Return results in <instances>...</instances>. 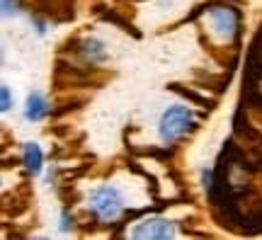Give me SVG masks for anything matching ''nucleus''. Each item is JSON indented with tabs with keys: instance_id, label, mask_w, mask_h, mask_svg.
<instances>
[{
	"instance_id": "4be33fe9",
	"label": "nucleus",
	"mask_w": 262,
	"mask_h": 240,
	"mask_svg": "<svg viewBox=\"0 0 262 240\" xmlns=\"http://www.w3.org/2000/svg\"><path fill=\"white\" fill-rule=\"evenodd\" d=\"M3 12H5V15L19 12V0H3Z\"/></svg>"
},
{
	"instance_id": "f8f14e48",
	"label": "nucleus",
	"mask_w": 262,
	"mask_h": 240,
	"mask_svg": "<svg viewBox=\"0 0 262 240\" xmlns=\"http://www.w3.org/2000/svg\"><path fill=\"white\" fill-rule=\"evenodd\" d=\"M241 104L245 110H255L262 112V93L257 83H250V80H243V90H241Z\"/></svg>"
},
{
	"instance_id": "4468645a",
	"label": "nucleus",
	"mask_w": 262,
	"mask_h": 240,
	"mask_svg": "<svg viewBox=\"0 0 262 240\" xmlns=\"http://www.w3.org/2000/svg\"><path fill=\"white\" fill-rule=\"evenodd\" d=\"M168 88H170V90H172V93L182 95L185 100L194 102V104H199V107H204L206 112L216 110V100H209V97H204V95H199V93H196V90H189V88H185V85H180V83H170Z\"/></svg>"
},
{
	"instance_id": "20e7f679",
	"label": "nucleus",
	"mask_w": 262,
	"mask_h": 240,
	"mask_svg": "<svg viewBox=\"0 0 262 240\" xmlns=\"http://www.w3.org/2000/svg\"><path fill=\"white\" fill-rule=\"evenodd\" d=\"M34 10L47 15L51 22H71L75 17V0H37Z\"/></svg>"
},
{
	"instance_id": "aec40b11",
	"label": "nucleus",
	"mask_w": 262,
	"mask_h": 240,
	"mask_svg": "<svg viewBox=\"0 0 262 240\" xmlns=\"http://www.w3.org/2000/svg\"><path fill=\"white\" fill-rule=\"evenodd\" d=\"M73 221H75V219H73V213L68 211V206H66V209H63V216H61V231L68 233V231H71V228L75 226Z\"/></svg>"
},
{
	"instance_id": "9d476101",
	"label": "nucleus",
	"mask_w": 262,
	"mask_h": 240,
	"mask_svg": "<svg viewBox=\"0 0 262 240\" xmlns=\"http://www.w3.org/2000/svg\"><path fill=\"white\" fill-rule=\"evenodd\" d=\"M134 156H146V158H156V160H160V163H165L168 165L170 160L175 158V153H178V148H175V143H168V146H148V148H129Z\"/></svg>"
},
{
	"instance_id": "f03ea898",
	"label": "nucleus",
	"mask_w": 262,
	"mask_h": 240,
	"mask_svg": "<svg viewBox=\"0 0 262 240\" xmlns=\"http://www.w3.org/2000/svg\"><path fill=\"white\" fill-rule=\"evenodd\" d=\"M90 209H95L102 219H114L124 209V199L119 194V189L102 185L97 189H93V194H90Z\"/></svg>"
},
{
	"instance_id": "dca6fc26",
	"label": "nucleus",
	"mask_w": 262,
	"mask_h": 240,
	"mask_svg": "<svg viewBox=\"0 0 262 240\" xmlns=\"http://www.w3.org/2000/svg\"><path fill=\"white\" fill-rule=\"evenodd\" d=\"M129 170L143 177V180H146V182L150 185V192H153V197H158V180H156V177L150 175V172H146V170H143V167H141L136 160H131V163H129Z\"/></svg>"
},
{
	"instance_id": "f3484780",
	"label": "nucleus",
	"mask_w": 262,
	"mask_h": 240,
	"mask_svg": "<svg viewBox=\"0 0 262 240\" xmlns=\"http://www.w3.org/2000/svg\"><path fill=\"white\" fill-rule=\"evenodd\" d=\"M80 107H83V100H78V97H75V100H68V102H63V104L54 107V110H51V117H54V119H61L63 114H68V112H75V110H80Z\"/></svg>"
},
{
	"instance_id": "9b49d317",
	"label": "nucleus",
	"mask_w": 262,
	"mask_h": 240,
	"mask_svg": "<svg viewBox=\"0 0 262 240\" xmlns=\"http://www.w3.org/2000/svg\"><path fill=\"white\" fill-rule=\"evenodd\" d=\"M22 165L27 167V172H29L32 177L41 172V167H44V153H41V148H39L37 143H25V156H22Z\"/></svg>"
},
{
	"instance_id": "412c9836",
	"label": "nucleus",
	"mask_w": 262,
	"mask_h": 240,
	"mask_svg": "<svg viewBox=\"0 0 262 240\" xmlns=\"http://www.w3.org/2000/svg\"><path fill=\"white\" fill-rule=\"evenodd\" d=\"M0 95H3V107H0V110L10 112V107H12V97H10V88H8V85H3V88H0Z\"/></svg>"
},
{
	"instance_id": "39448f33",
	"label": "nucleus",
	"mask_w": 262,
	"mask_h": 240,
	"mask_svg": "<svg viewBox=\"0 0 262 240\" xmlns=\"http://www.w3.org/2000/svg\"><path fill=\"white\" fill-rule=\"evenodd\" d=\"M233 134L235 139L245 141V146H262V131L255 129L250 119H248V110L243 104H238V110L233 114Z\"/></svg>"
},
{
	"instance_id": "1a4fd4ad",
	"label": "nucleus",
	"mask_w": 262,
	"mask_h": 240,
	"mask_svg": "<svg viewBox=\"0 0 262 240\" xmlns=\"http://www.w3.org/2000/svg\"><path fill=\"white\" fill-rule=\"evenodd\" d=\"M241 233L243 235H257V233H262V199H255L253 209L243 213Z\"/></svg>"
},
{
	"instance_id": "0eeeda50",
	"label": "nucleus",
	"mask_w": 262,
	"mask_h": 240,
	"mask_svg": "<svg viewBox=\"0 0 262 240\" xmlns=\"http://www.w3.org/2000/svg\"><path fill=\"white\" fill-rule=\"evenodd\" d=\"M78 56H83L90 66L104 63L107 61V47H104V41H100V39H83L80 47H78Z\"/></svg>"
},
{
	"instance_id": "2eb2a0df",
	"label": "nucleus",
	"mask_w": 262,
	"mask_h": 240,
	"mask_svg": "<svg viewBox=\"0 0 262 240\" xmlns=\"http://www.w3.org/2000/svg\"><path fill=\"white\" fill-rule=\"evenodd\" d=\"M231 73L233 71H228L226 75H221V78H214V75H202L196 73V78H199V85H209L211 90H216V93H224L226 88L231 85Z\"/></svg>"
},
{
	"instance_id": "6e6552de",
	"label": "nucleus",
	"mask_w": 262,
	"mask_h": 240,
	"mask_svg": "<svg viewBox=\"0 0 262 240\" xmlns=\"http://www.w3.org/2000/svg\"><path fill=\"white\" fill-rule=\"evenodd\" d=\"M93 12H95V15H97L100 19H104V22H112V25H117V27H122L124 32H126V34H131L134 39H141V32H139V29L134 27L129 19H124L122 15L117 12V10L107 8V5H97V8H95Z\"/></svg>"
},
{
	"instance_id": "7ed1b4c3",
	"label": "nucleus",
	"mask_w": 262,
	"mask_h": 240,
	"mask_svg": "<svg viewBox=\"0 0 262 240\" xmlns=\"http://www.w3.org/2000/svg\"><path fill=\"white\" fill-rule=\"evenodd\" d=\"M241 10L231 8V5H219L216 3L211 8V22H214V29H219V34L224 37H233L235 41H241Z\"/></svg>"
},
{
	"instance_id": "ddd939ff",
	"label": "nucleus",
	"mask_w": 262,
	"mask_h": 240,
	"mask_svg": "<svg viewBox=\"0 0 262 240\" xmlns=\"http://www.w3.org/2000/svg\"><path fill=\"white\" fill-rule=\"evenodd\" d=\"M49 112V104H47V97L41 93H32L27 97V110H25V117H27L29 121H39L44 119Z\"/></svg>"
},
{
	"instance_id": "6ab92c4d",
	"label": "nucleus",
	"mask_w": 262,
	"mask_h": 240,
	"mask_svg": "<svg viewBox=\"0 0 262 240\" xmlns=\"http://www.w3.org/2000/svg\"><path fill=\"white\" fill-rule=\"evenodd\" d=\"M90 167L93 165H80V167H73V170H61V175L68 180V182H73V180H78V177H83L90 172Z\"/></svg>"
},
{
	"instance_id": "f257e3e1",
	"label": "nucleus",
	"mask_w": 262,
	"mask_h": 240,
	"mask_svg": "<svg viewBox=\"0 0 262 240\" xmlns=\"http://www.w3.org/2000/svg\"><path fill=\"white\" fill-rule=\"evenodd\" d=\"M196 129H199V121L194 119L192 110L180 107V104L168 107V110L163 112L160 124H158L160 139L165 141V143H175L180 136H185V134H194Z\"/></svg>"
},
{
	"instance_id": "a211bd4d",
	"label": "nucleus",
	"mask_w": 262,
	"mask_h": 240,
	"mask_svg": "<svg viewBox=\"0 0 262 240\" xmlns=\"http://www.w3.org/2000/svg\"><path fill=\"white\" fill-rule=\"evenodd\" d=\"M58 197L63 199L66 206H68L71 202H78V199H80V194L75 192V189H73L71 185H58Z\"/></svg>"
},
{
	"instance_id": "423d86ee",
	"label": "nucleus",
	"mask_w": 262,
	"mask_h": 240,
	"mask_svg": "<svg viewBox=\"0 0 262 240\" xmlns=\"http://www.w3.org/2000/svg\"><path fill=\"white\" fill-rule=\"evenodd\" d=\"M131 235L134 238H172L175 226H172V221H165V219H148V221L136 223Z\"/></svg>"
}]
</instances>
